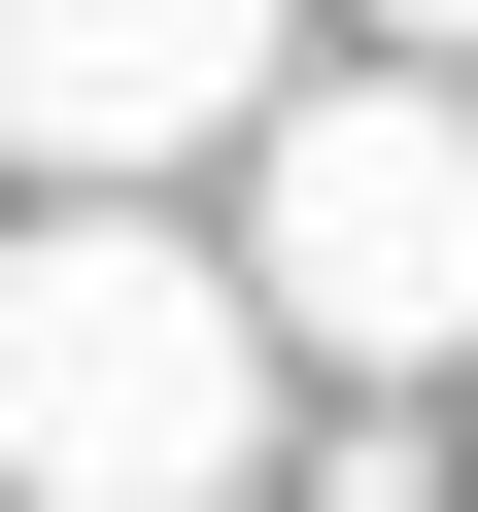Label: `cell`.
Returning <instances> with one entry per match:
<instances>
[{"label":"cell","instance_id":"cell-4","mask_svg":"<svg viewBox=\"0 0 478 512\" xmlns=\"http://www.w3.org/2000/svg\"><path fill=\"white\" fill-rule=\"evenodd\" d=\"M376 35H410V69H478V0H376Z\"/></svg>","mask_w":478,"mask_h":512},{"label":"cell","instance_id":"cell-2","mask_svg":"<svg viewBox=\"0 0 478 512\" xmlns=\"http://www.w3.org/2000/svg\"><path fill=\"white\" fill-rule=\"evenodd\" d=\"M239 274H274L308 376H444V342H478V103H444V69L274 103V137H239Z\"/></svg>","mask_w":478,"mask_h":512},{"label":"cell","instance_id":"cell-1","mask_svg":"<svg viewBox=\"0 0 478 512\" xmlns=\"http://www.w3.org/2000/svg\"><path fill=\"white\" fill-rule=\"evenodd\" d=\"M239 444H274V274L137 205L0 239V512H239Z\"/></svg>","mask_w":478,"mask_h":512},{"label":"cell","instance_id":"cell-3","mask_svg":"<svg viewBox=\"0 0 478 512\" xmlns=\"http://www.w3.org/2000/svg\"><path fill=\"white\" fill-rule=\"evenodd\" d=\"M171 137H274V0H0V171H171Z\"/></svg>","mask_w":478,"mask_h":512}]
</instances>
